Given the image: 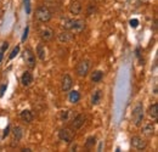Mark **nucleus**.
<instances>
[{"label":"nucleus","mask_w":158,"mask_h":152,"mask_svg":"<svg viewBox=\"0 0 158 152\" xmlns=\"http://www.w3.org/2000/svg\"><path fill=\"white\" fill-rule=\"evenodd\" d=\"M21 83H22L23 86H29L33 83V75H32V73L28 72V71H26L22 74V77H21Z\"/></svg>","instance_id":"nucleus-12"},{"label":"nucleus","mask_w":158,"mask_h":152,"mask_svg":"<svg viewBox=\"0 0 158 152\" xmlns=\"http://www.w3.org/2000/svg\"><path fill=\"white\" fill-rule=\"evenodd\" d=\"M6 89H7V84H3L1 86H0V97H3V96H4Z\"/></svg>","instance_id":"nucleus-28"},{"label":"nucleus","mask_w":158,"mask_h":152,"mask_svg":"<svg viewBox=\"0 0 158 152\" xmlns=\"http://www.w3.org/2000/svg\"><path fill=\"white\" fill-rule=\"evenodd\" d=\"M68 100L71 104H78L79 100H80V94H79L77 90H72L68 95Z\"/></svg>","instance_id":"nucleus-15"},{"label":"nucleus","mask_w":158,"mask_h":152,"mask_svg":"<svg viewBox=\"0 0 158 152\" xmlns=\"http://www.w3.org/2000/svg\"><path fill=\"white\" fill-rule=\"evenodd\" d=\"M100 100H101V91L100 90H96L93 95V99H91V104L93 105H97L100 102Z\"/></svg>","instance_id":"nucleus-22"},{"label":"nucleus","mask_w":158,"mask_h":152,"mask_svg":"<svg viewBox=\"0 0 158 152\" xmlns=\"http://www.w3.org/2000/svg\"><path fill=\"white\" fill-rule=\"evenodd\" d=\"M57 39L60 43H68L73 39V34L69 31H64V32H61L57 34Z\"/></svg>","instance_id":"nucleus-11"},{"label":"nucleus","mask_w":158,"mask_h":152,"mask_svg":"<svg viewBox=\"0 0 158 152\" xmlns=\"http://www.w3.org/2000/svg\"><path fill=\"white\" fill-rule=\"evenodd\" d=\"M9 133H10V126H7V128L4 130V137H6L9 135Z\"/></svg>","instance_id":"nucleus-30"},{"label":"nucleus","mask_w":158,"mask_h":152,"mask_svg":"<svg viewBox=\"0 0 158 152\" xmlns=\"http://www.w3.org/2000/svg\"><path fill=\"white\" fill-rule=\"evenodd\" d=\"M22 135H23V132H22L21 126H15L14 128V140H16V142L20 141Z\"/></svg>","instance_id":"nucleus-19"},{"label":"nucleus","mask_w":158,"mask_h":152,"mask_svg":"<svg viewBox=\"0 0 158 152\" xmlns=\"http://www.w3.org/2000/svg\"><path fill=\"white\" fill-rule=\"evenodd\" d=\"M148 115L153 119H157L158 118V104H153V105L150 106V108H148Z\"/></svg>","instance_id":"nucleus-17"},{"label":"nucleus","mask_w":158,"mask_h":152,"mask_svg":"<svg viewBox=\"0 0 158 152\" xmlns=\"http://www.w3.org/2000/svg\"><path fill=\"white\" fill-rule=\"evenodd\" d=\"M9 48V43L7 42H5V43H3V46L0 48V63H1V61H3V58H4V53H5V50Z\"/></svg>","instance_id":"nucleus-23"},{"label":"nucleus","mask_w":158,"mask_h":152,"mask_svg":"<svg viewBox=\"0 0 158 152\" xmlns=\"http://www.w3.org/2000/svg\"><path fill=\"white\" fill-rule=\"evenodd\" d=\"M28 32H29V27L27 26L24 28L23 31V35H22V42H26V39H27V37H28Z\"/></svg>","instance_id":"nucleus-27"},{"label":"nucleus","mask_w":158,"mask_h":152,"mask_svg":"<svg viewBox=\"0 0 158 152\" xmlns=\"http://www.w3.org/2000/svg\"><path fill=\"white\" fill-rule=\"evenodd\" d=\"M82 9H83V6L79 1H73L69 5V12L72 15H79L82 12Z\"/></svg>","instance_id":"nucleus-14"},{"label":"nucleus","mask_w":158,"mask_h":152,"mask_svg":"<svg viewBox=\"0 0 158 152\" xmlns=\"http://www.w3.org/2000/svg\"><path fill=\"white\" fill-rule=\"evenodd\" d=\"M37 55L40 60H44L45 58V48L43 44H39L37 46Z\"/></svg>","instance_id":"nucleus-20"},{"label":"nucleus","mask_w":158,"mask_h":152,"mask_svg":"<svg viewBox=\"0 0 158 152\" xmlns=\"http://www.w3.org/2000/svg\"><path fill=\"white\" fill-rule=\"evenodd\" d=\"M35 17L42 23H48L51 20L52 15H51V11L46 6H40V7H38L37 11H35Z\"/></svg>","instance_id":"nucleus-2"},{"label":"nucleus","mask_w":158,"mask_h":152,"mask_svg":"<svg viewBox=\"0 0 158 152\" xmlns=\"http://www.w3.org/2000/svg\"><path fill=\"white\" fill-rule=\"evenodd\" d=\"M68 115H69V111H62V113H61V119L62 121L67 119L68 118Z\"/></svg>","instance_id":"nucleus-29"},{"label":"nucleus","mask_w":158,"mask_h":152,"mask_svg":"<svg viewBox=\"0 0 158 152\" xmlns=\"http://www.w3.org/2000/svg\"><path fill=\"white\" fill-rule=\"evenodd\" d=\"M72 85H73V79L71 78V75L69 74H64L62 77V80H61L62 91H69L72 89Z\"/></svg>","instance_id":"nucleus-8"},{"label":"nucleus","mask_w":158,"mask_h":152,"mask_svg":"<svg viewBox=\"0 0 158 152\" xmlns=\"http://www.w3.org/2000/svg\"><path fill=\"white\" fill-rule=\"evenodd\" d=\"M62 27L66 31H69L72 33H80L85 29V22L83 20H69L64 18L62 22Z\"/></svg>","instance_id":"nucleus-1"},{"label":"nucleus","mask_w":158,"mask_h":152,"mask_svg":"<svg viewBox=\"0 0 158 152\" xmlns=\"http://www.w3.org/2000/svg\"><path fill=\"white\" fill-rule=\"evenodd\" d=\"M136 56H138V57L140 56V49H139V48L136 49Z\"/></svg>","instance_id":"nucleus-32"},{"label":"nucleus","mask_w":158,"mask_h":152,"mask_svg":"<svg viewBox=\"0 0 158 152\" xmlns=\"http://www.w3.org/2000/svg\"><path fill=\"white\" fill-rule=\"evenodd\" d=\"M131 145H133V147H135L136 150H145L147 146L146 141H145L141 136H133L131 137Z\"/></svg>","instance_id":"nucleus-9"},{"label":"nucleus","mask_w":158,"mask_h":152,"mask_svg":"<svg viewBox=\"0 0 158 152\" xmlns=\"http://www.w3.org/2000/svg\"><path fill=\"white\" fill-rule=\"evenodd\" d=\"M142 134L143 135H146L147 137H151V136H153V134H154V128H153V125L152 124H146L142 128Z\"/></svg>","instance_id":"nucleus-16"},{"label":"nucleus","mask_w":158,"mask_h":152,"mask_svg":"<svg viewBox=\"0 0 158 152\" xmlns=\"http://www.w3.org/2000/svg\"><path fill=\"white\" fill-rule=\"evenodd\" d=\"M130 27L131 28H136L138 26H139V20H136V18H133V20H130Z\"/></svg>","instance_id":"nucleus-26"},{"label":"nucleus","mask_w":158,"mask_h":152,"mask_svg":"<svg viewBox=\"0 0 158 152\" xmlns=\"http://www.w3.org/2000/svg\"><path fill=\"white\" fill-rule=\"evenodd\" d=\"M131 119H133L134 125L140 126L142 121H143V107L141 104H138L135 108L133 110V115H131Z\"/></svg>","instance_id":"nucleus-3"},{"label":"nucleus","mask_w":158,"mask_h":152,"mask_svg":"<svg viewBox=\"0 0 158 152\" xmlns=\"http://www.w3.org/2000/svg\"><path fill=\"white\" fill-rule=\"evenodd\" d=\"M85 119H86V117L84 115H78L77 117H74L73 121L71 122V129L72 130L80 129L82 126L84 125V123H85Z\"/></svg>","instance_id":"nucleus-7"},{"label":"nucleus","mask_w":158,"mask_h":152,"mask_svg":"<svg viewBox=\"0 0 158 152\" xmlns=\"http://www.w3.org/2000/svg\"><path fill=\"white\" fill-rule=\"evenodd\" d=\"M89 68H90L89 61H86V60L80 61L77 66V74L79 75V77H85V75L89 73Z\"/></svg>","instance_id":"nucleus-6"},{"label":"nucleus","mask_w":158,"mask_h":152,"mask_svg":"<svg viewBox=\"0 0 158 152\" xmlns=\"http://www.w3.org/2000/svg\"><path fill=\"white\" fill-rule=\"evenodd\" d=\"M102 78H103V72L102 71H95L93 74H91V80H93L94 83L101 82Z\"/></svg>","instance_id":"nucleus-18"},{"label":"nucleus","mask_w":158,"mask_h":152,"mask_svg":"<svg viewBox=\"0 0 158 152\" xmlns=\"http://www.w3.org/2000/svg\"><path fill=\"white\" fill-rule=\"evenodd\" d=\"M23 60L26 62L29 68H34L35 67V55L33 54V51L31 49H26L23 51Z\"/></svg>","instance_id":"nucleus-4"},{"label":"nucleus","mask_w":158,"mask_h":152,"mask_svg":"<svg viewBox=\"0 0 158 152\" xmlns=\"http://www.w3.org/2000/svg\"><path fill=\"white\" fill-rule=\"evenodd\" d=\"M59 137H60V140L64 141V142H72L73 140V137H74V133L72 132V129L69 128H62L60 129L59 132Z\"/></svg>","instance_id":"nucleus-5"},{"label":"nucleus","mask_w":158,"mask_h":152,"mask_svg":"<svg viewBox=\"0 0 158 152\" xmlns=\"http://www.w3.org/2000/svg\"><path fill=\"white\" fill-rule=\"evenodd\" d=\"M39 34H40V38L44 42H49L54 38V31H52L51 28H49V27L42 28L40 32H39Z\"/></svg>","instance_id":"nucleus-10"},{"label":"nucleus","mask_w":158,"mask_h":152,"mask_svg":"<svg viewBox=\"0 0 158 152\" xmlns=\"http://www.w3.org/2000/svg\"><path fill=\"white\" fill-rule=\"evenodd\" d=\"M96 144V137L95 136H90L86 139V142H85V147L86 148H93Z\"/></svg>","instance_id":"nucleus-21"},{"label":"nucleus","mask_w":158,"mask_h":152,"mask_svg":"<svg viewBox=\"0 0 158 152\" xmlns=\"http://www.w3.org/2000/svg\"><path fill=\"white\" fill-rule=\"evenodd\" d=\"M20 118H21L23 122H26V123H32L33 119H34V116H33L32 111H29V110H23V111L20 113Z\"/></svg>","instance_id":"nucleus-13"},{"label":"nucleus","mask_w":158,"mask_h":152,"mask_svg":"<svg viewBox=\"0 0 158 152\" xmlns=\"http://www.w3.org/2000/svg\"><path fill=\"white\" fill-rule=\"evenodd\" d=\"M22 151H23V152H32V150H31V148H23Z\"/></svg>","instance_id":"nucleus-31"},{"label":"nucleus","mask_w":158,"mask_h":152,"mask_svg":"<svg viewBox=\"0 0 158 152\" xmlns=\"http://www.w3.org/2000/svg\"><path fill=\"white\" fill-rule=\"evenodd\" d=\"M18 53H20V46L17 45V46H16V48H15V49H14V50H12V51H11V54H10L9 58H10V60H12V58H15V57L17 56V54H18Z\"/></svg>","instance_id":"nucleus-24"},{"label":"nucleus","mask_w":158,"mask_h":152,"mask_svg":"<svg viewBox=\"0 0 158 152\" xmlns=\"http://www.w3.org/2000/svg\"><path fill=\"white\" fill-rule=\"evenodd\" d=\"M23 3H24V10L27 14H31V1L29 0H23Z\"/></svg>","instance_id":"nucleus-25"}]
</instances>
